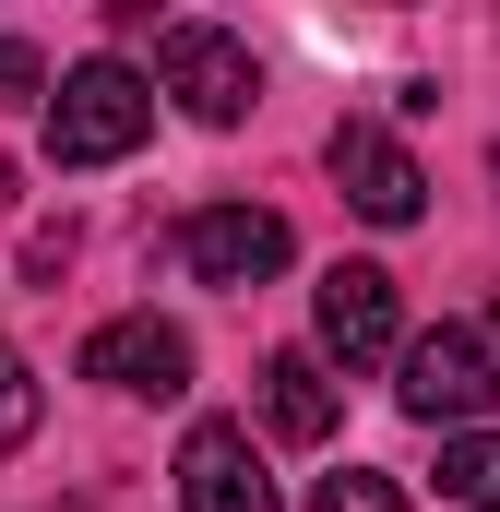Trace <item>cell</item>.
I'll return each instance as SVG.
<instances>
[{"mask_svg": "<svg viewBox=\"0 0 500 512\" xmlns=\"http://www.w3.org/2000/svg\"><path fill=\"white\" fill-rule=\"evenodd\" d=\"M322 167H334V191L370 215V227H417V203H429V179H417V155L393 143L381 120H334L322 143Z\"/></svg>", "mask_w": 500, "mask_h": 512, "instance_id": "cell-5", "label": "cell"}, {"mask_svg": "<svg viewBox=\"0 0 500 512\" xmlns=\"http://www.w3.org/2000/svg\"><path fill=\"white\" fill-rule=\"evenodd\" d=\"M0 96H48V60H36L24 36H0Z\"/></svg>", "mask_w": 500, "mask_h": 512, "instance_id": "cell-13", "label": "cell"}, {"mask_svg": "<svg viewBox=\"0 0 500 512\" xmlns=\"http://www.w3.org/2000/svg\"><path fill=\"white\" fill-rule=\"evenodd\" d=\"M262 417H274V441H334L346 382H334L310 346H286V358H262Z\"/></svg>", "mask_w": 500, "mask_h": 512, "instance_id": "cell-9", "label": "cell"}, {"mask_svg": "<svg viewBox=\"0 0 500 512\" xmlns=\"http://www.w3.org/2000/svg\"><path fill=\"white\" fill-rule=\"evenodd\" d=\"M393 393H405V417H429V429H477L500 405V346L465 334V322L405 334V346H393Z\"/></svg>", "mask_w": 500, "mask_h": 512, "instance_id": "cell-2", "label": "cell"}, {"mask_svg": "<svg viewBox=\"0 0 500 512\" xmlns=\"http://www.w3.org/2000/svg\"><path fill=\"white\" fill-rule=\"evenodd\" d=\"M155 84H167L203 131H239L250 108H262V72H250V48L227 24H155Z\"/></svg>", "mask_w": 500, "mask_h": 512, "instance_id": "cell-3", "label": "cell"}, {"mask_svg": "<svg viewBox=\"0 0 500 512\" xmlns=\"http://www.w3.org/2000/svg\"><path fill=\"white\" fill-rule=\"evenodd\" d=\"M179 501H191V512H286L239 417H203V429L179 441Z\"/></svg>", "mask_w": 500, "mask_h": 512, "instance_id": "cell-7", "label": "cell"}, {"mask_svg": "<svg viewBox=\"0 0 500 512\" xmlns=\"http://www.w3.org/2000/svg\"><path fill=\"white\" fill-rule=\"evenodd\" d=\"M393 346H405V334H393V274H381V262H334V274H322V358L370 370Z\"/></svg>", "mask_w": 500, "mask_h": 512, "instance_id": "cell-8", "label": "cell"}, {"mask_svg": "<svg viewBox=\"0 0 500 512\" xmlns=\"http://www.w3.org/2000/svg\"><path fill=\"white\" fill-rule=\"evenodd\" d=\"M0 203H12V155H0Z\"/></svg>", "mask_w": 500, "mask_h": 512, "instance_id": "cell-14", "label": "cell"}, {"mask_svg": "<svg viewBox=\"0 0 500 512\" xmlns=\"http://www.w3.org/2000/svg\"><path fill=\"white\" fill-rule=\"evenodd\" d=\"M286 215L274 203H203L191 227H179V262H191V286H262V274H286Z\"/></svg>", "mask_w": 500, "mask_h": 512, "instance_id": "cell-4", "label": "cell"}, {"mask_svg": "<svg viewBox=\"0 0 500 512\" xmlns=\"http://www.w3.org/2000/svg\"><path fill=\"white\" fill-rule=\"evenodd\" d=\"M143 131H155V84L131 60H72L60 72V96H48V155L60 167H120Z\"/></svg>", "mask_w": 500, "mask_h": 512, "instance_id": "cell-1", "label": "cell"}, {"mask_svg": "<svg viewBox=\"0 0 500 512\" xmlns=\"http://www.w3.org/2000/svg\"><path fill=\"white\" fill-rule=\"evenodd\" d=\"M310 512H405V489H393L381 465H346V477H322V489H310Z\"/></svg>", "mask_w": 500, "mask_h": 512, "instance_id": "cell-12", "label": "cell"}, {"mask_svg": "<svg viewBox=\"0 0 500 512\" xmlns=\"http://www.w3.org/2000/svg\"><path fill=\"white\" fill-rule=\"evenodd\" d=\"M84 382H108V393H191V334L179 322H155V310H120V322H96L84 334Z\"/></svg>", "mask_w": 500, "mask_h": 512, "instance_id": "cell-6", "label": "cell"}, {"mask_svg": "<svg viewBox=\"0 0 500 512\" xmlns=\"http://www.w3.org/2000/svg\"><path fill=\"white\" fill-rule=\"evenodd\" d=\"M441 489L465 512H500V429H453L441 441Z\"/></svg>", "mask_w": 500, "mask_h": 512, "instance_id": "cell-10", "label": "cell"}, {"mask_svg": "<svg viewBox=\"0 0 500 512\" xmlns=\"http://www.w3.org/2000/svg\"><path fill=\"white\" fill-rule=\"evenodd\" d=\"M36 417H48V393H36V370L0 346V453H24V441H36Z\"/></svg>", "mask_w": 500, "mask_h": 512, "instance_id": "cell-11", "label": "cell"}]
</instances>
